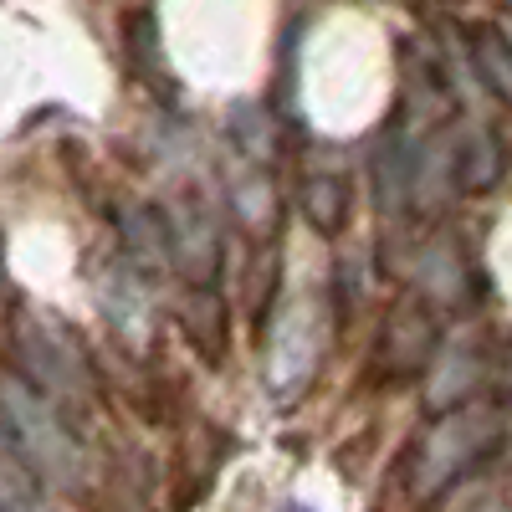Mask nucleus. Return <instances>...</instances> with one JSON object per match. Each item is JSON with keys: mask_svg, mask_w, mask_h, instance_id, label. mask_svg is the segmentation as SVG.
I'll return each instance as SVG.
<instances>
[{"mask_svg": "<svg viewBox=\"0 0 512 512\" xmlns=\"http://www.w3.org/2000/svg\"><path fill=\"white\" fill-rule=\"evenodd\" d=\"M0 420H6L11 451L31 466L36 477L52 482H77L82 472V451L67 431V420L52 410V400L26 379H6L0 384Z\"/></svg>", "mask_w": 512, "mask_h": 512, "instance_id": "f257e3e1", "label": "nucleus"}, {"mask_svg": "<svg viewBox=\"0 0 512 512\" xmlns=\"http://www.w3.org/2000/svg\"><path fill=\"white\" fill-rule=\"evenodd\" d=\"M318 354H323V313L313 308V297H297V303L277 318L272 359H267V384L282 405H292L303 395V384L318 369Z\"/></svg>", "mask_w": 512, "mask_h": 512, "instance_id": "f03ea898", "label": "nucleus"}, {"mask_svg": "<svg viewBox=\"0 0 512 512\" xmlns=\"http://www.w3.org/2000/svg\"><path fill=\"white\" fill-rule=\"evenodd\" d=\"M497 441V420L487 410H451L436 420V431L425 436L415 456V482L420 487H446L461 466H472L487 446Z\"/></svg>", "mask_w": 512, "mask_h": 512, "instance_id": "7ed1b4c3", "label": "nucleus"}, {"mask_svg": "<svg viewBox=\"0 0 512 512\" xmlns=\"http://www.w3.org/2000/svg\"><path fill=\"white\" fill-rule=\"evenodd\" d=\"M436 333H441L436 328V303H425L420 292H400L390 303V313H384L374 359L395 379H410L425 364H436Z\"/></svg>", "mask_w": 512, "mask_h": 512, "instance_id": "20e7f679", "label": "nucleus"}, {"mask_svg": "<svg viewBox=\"0 0 512 512\" xmlns=\"http://www.w3.org/2000/svg\"><path fill=\"white\" fill-rule=\"evenodd\" d=\"M169 226V251H175V267L190 272V287H216L221 277V226L210 221V210L200 200H180L175 210H164Z\"/></svg>", "mask_w": 512, "mask_h": 512, "instance_id": "39448f33", "label": "nucleus"}, {"mask_svg": "<svg viewBox=\"0 0 512 512\" xmlns=\"http://www.w3.org/2000/svg\"><path fill=\"white\" fill-rule=\"evenodd\" d=\"M446 169H451V190L456 195H487L507 175V144L497 128L472 123L446 144Z\"/></svg>", "mask_w": 512, "mask_h": 512, "instance_id": "423d86ee", "label": "nucleus"}, {"mask_svg": "<svg viewBox=\"0 0 512 512\" xmlns=\"http://www.w3.org/2000/svg\"><path fill=\"white\" fill-rule=\"evenodd\" d=\"M297 210H303V221L313 226V236H323V241L344 236V226L354 216L349 175H338V169H313V175H303V185H297Z\"/></svg>", "mask_w": 512, "mask_h": 512, "instance_id": "0eeeda50", "label": "nucleus"}, {"mask_svg": "<svg viewBox=\"0 0 512 512\" xmlns=\"http://www.w3.org/2000/svg\"><path fill=\"white\" fill-rule=\"evenodd\" d=\"M123 256L139 277H164L175 267V251H169V226H164V210H149V205H134L123 210Z\"/></svg>", "mask_w": 512, "mask_h": 512, "instance_id": "6e6552de", "label": "nucleus"}, {"mask_svg": "<svg viewBox=\"0 0 512 512\" xmlns=\"http://www.w3.org/2000/svg\"><path fill=\"white\" fill-rule=\"evenodd\" d=\"M180 328L185 338L200 349L205 364H221L226 354V338H231V318H226V297L221 287H190L185 303H180Z\"/></svg>", "mask_w": 512, "mask_h": 512, "instance_id": "1a4fd4ad", "label": "nucleus"}, {"mask_svg": "<svg viewBox=\"0 0 512 512\" xmlns=\"http://www.w3.org/2000/svg\"><path fill=\"white\" fill-rule=\"evenodd\" d=\"M466 47H472V67L492 88V98L512 103V36H502L497 26H472Z\"/></svg>", "mask_w": 512, "mask_h": 512, "instance_id": "9d476101", "label": "nucleus"}, {"mask_svg": "<svg viewBox=\"0 0 512 512\" xmlns=\"http://www.w3.org/2000/svg\"><path fill=\"white\" fill-rule=\"evenodd\" d=\"M0 512H47L36 472L16 451H0Z\"/></svg>", "mask_w": 512, "mask_h": 512, "instance_id": "9b49d317", "label": "nucleus"}, {"mask_svg": "<svg viewBox=\"0 0 512 512\" xmlns=\"http://www.w3.org/2000/svg\"><path fill=\"white\" fill-rule=\"evenodd\" d=\"M231 139H236V149H241L256 169H267V164L277 159L272 113H262V108H236V113H231Z\"/></svg>", "mask_w": 512, "mask_h": 512, "instance_id": "f8f14e48", "label": "nucleus"}, {"mask_svg": "<svg viewBox=\"0 0 512 512\" xmlns=\"http://www.w3.org/2000/svg\"><path fill=\"white\" fill-rule=\"evenodd\" d=\"M282 512H313V507H303V502H287Z\"/></svg>", "mask_w": 512, "mask_h": 512, "instance_id": "ddd939ff", "label": "nucleus"}]
</instances>
